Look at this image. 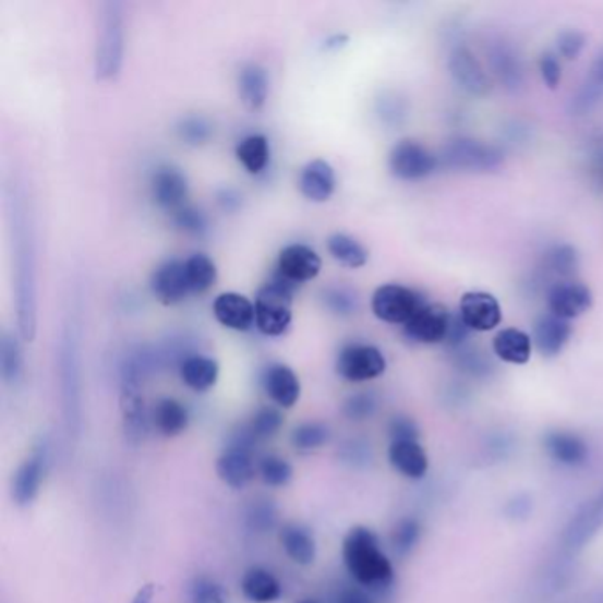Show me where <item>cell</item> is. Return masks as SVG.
Listing matches in <instances>:
<instances>
[{
    "label": "cell",
    "instance_id": "cell-56",
    "mask_svg": "<svg viewBox=\"0 0 603 603\" xmlns=\"http://www.w3.org/2000/svg\"><path fill=\"white\" fill-rule=\"evenodd\" d=\"M591 79L596 80L600 84H603V53L596 57V61L591 67Z\"/></svg>",
    "mask_w": 603,
    "mask_h": 603
},
{
    "label": "cell",
    "instance_id": "cell-48",
    "mask_svg": "<svg viewBox=\"0 0 603 603\" xmlns=\"http://www.w3.org/2000/svg\"><path fill=\"white\" fill-rule=\"evenodd\" d=\"M586 47V36L576 31V28H570V31H563L557 38V50L562 53V57L571 61V59H577L580 56V52L584 50Z\"/></svg>",
    "mask_w": 603,
    "mask_h": 603
},
{
    "label": "cell",
    "instance_id": "cell-22",
    "mask_svg": "<svg viewBox=\"0 0 603 603\" xmlns=\"http://www.w3.org/2000/svg\"><path fill=\"white\" fill-rule=\"evenodd\" d=\"M239 99L250 112H257L266 105L269 96V76L261 64H246L239 73Z\"/></svg>",
    "mask_w": 603,
    "mask_h": 603
},
{
    "label": "cell",
    "instance_id": "cell-15",
    "mask_svg": "<svg viewBox=\"0 0 603 603\" xmlns=\"http://www.w3.org/2000/svg\"><path fill=\"white\" fill-rule=\"evenodd\" d=\"M150 289L156 300L165 306H173L192 294L183 261H167L153 273Z\"/></svg>",
    "mask_w": 603,
    "mask_h": 603
},
{
    "label": "cell",
    "instance_id": "cell-29",
    "mask_svg": "<svg viewBox=\"0 0 603 603\" xmlns=\"http://www.w3.org/2000/svg\"><path fill=\"white\" fill-rule=\"evenodd\" d=\"M280 542L286 548L287 556L298 565L309 566L315 562L317 545L314 534L303 526L289 524L281 529Z\"/></svg>",
    "mask_w": 603,
    "mask_h": 603
},
{
    "label": "cell",
    "instance_id": "cell-24",
    "mask_svg": "<svg viewBox=\"0 0 603 603\" xmlns=\"http://www.w3.org/2000/svg\"><path fill=\"white\" fill-rule=\"evenodd\" d=\"M389 462L403 477L420 480L429 469L425 449L418 441H391L388 451Z\"/></svg>",
    "mask_w": 603,
    "mask_h": 603
},
{
    "label": "cell",
    "instance_id": "cell-27",
    "mask_svg": "<svg viewBox=\"0 0 603 603\" xmlns=\"http://www.w3.org/2000/svg\"><path fill=\"white\" fill-rule=\"evenodd\" d=\"M545 449L556 462L565 466H580L588 460L590 449L579 435L570 432H552L545 437Z\"/></svg>",
    "mask_w": 603,
    "mask_h": 603
},
{
    "label": "cell",
    "instance_id": "cell-1",
    "mask_svg": "<svg viewBox=\"0 0 603 603\" xmlns=\"http://www.w3.org/2000/svg\"><path fill=\"white\" fill-rule=\"evenodd\" d=\"M14 290L20 337L33 341L38 331V257L31 210L14 201Z\"/></svg>",
    "mask_w": 603,
    "mask_h": 603
},
{
    "label": "cell",
    "instance_id": "cell-18",
    "mask_svg": "<svg viewBox=\"0 0 603 603\" xmlns=\"http://www.w3.org/2000/svg\"><path fill=\"white\" fill-rule=\"evenodd\" d=\"M300 192L306 201L324 204L337 192V173L326 159H312L300 176Z\"/></svg>",
    "mask_w": 603,
    "mask_h": 603
},
{
    "label": "cell",
    "instance_id": "cell-51",
    "mask_svg": "<svg viewBox=\"0 0 603 603\" xmlns=\"http://www.w3.org/2000/svg\"><path fill=\"white\" fill-rule=\"evenodd\" d=\"M540 75H542V80L548 89H557V85L562 84V64H559L554 53H543L542 59H540Z\"/></svg>",
    "mask_w": 603,
    "mask_h": 603
},
{
    "label": "cell",
    "instance_id": "cell-8",
    "mask_svg": "<svg viewBox=\"0 0 603 603\" xmlns=\"http://www.w3.org/2000/svg\"><path fill=\"white\" fill-rule=\"evenodd\" d=\"M389 170L402 181H420L439 169V156L417 141H402L395 145L388 159Z\"/></svg>",
    "mask_w": 603,
    "mask_h": 603
},
{
    "label": "cell",
    "instance_id": "cell-33",
    "mask_svg": "<svg viewBox=\"0 0 603 603\" xmlns=\"http://www.w3.org/2000/svg\"><path fill=\"white\" fill-rule=\"evenodd\" d=\"M184 266L192 294H204L218 280V267L206 253H195L193 257L184 261Z\"/></svg>",
    "mask_w": 603,
    "mask_h": 603
},
{
    "label": "cell",
    "instance_id": "cell-32",
    "mask_svg": "<svg viewBox=\"0 0 603 603\" xmlns=\"http://www.w3.org/2000/svg\"><path fill=\"white\" fill-rule=\"evenodd\" d=\"M328 252L337 263L349 269H361L369 263V250L352 236L333 234L328 239Z\"/></svg>",
    "mask_w": 603,
    "mask_h": 603
},
{
    "label": "cell",
    "instance_id": "cell-54",
    "mask_svg": "<svg viewBox=\"0 0 603 603\" xmlns=\"http://www.w3.org/2000/svg\"><path fill=\"white\" fill-rule=\"evenodd\" d=\"M153 600H155V584H145L136 591L133 603H153Z\"/></svg>",
    "mask_w": 603,
    "mask_h": 603
},
{
    "label": "cell",
    "instance_id": "cell-35",
    "mask_svg": "<svg viewBox=\"0 0 603 603\" xmlns=\"http://www.w3.org/2000/svg\"><path fill=\"white\" fill-rule=\"evenodd\" d=\"M0 369H2V377L8 384L16 383L24 374L22 347L10 333H4L2 341H0Z\"/></svg>",
    "mask_w": 603,
    "mask_h": 603
},
{
    "label": "cell",
    "instance_id": "cell-17",
    "mask_svg": "<svg viewBox=\"0 0 603 603\" xmlns=\"http://www.w3.org/2000/svg\"><path fill=\"white\" fill-rule=\"evenodd\" d=\"M213 314L224 328L232 331H250L255 326V303L239 292L218 296L213 303Z\"/></svg>",
    "mask_w": 603,
    "mask_h": 603
},
{
    "label": "cell",
    "instance_id": "cell-2",
    "mask_svg": "<svg viewBox=\"0 0 603 603\" xmlns=\"http://www.w3.org/2000/svg\"><path fill=\"white\" fill-rule=\"evenodd\" d=\"M126 48V28L121 2L110 0L99 5L96 16L94 75L98 82H112L121 73Z\"/></svg>",
    "mask_w": 603,
    "mask_h": 603
},
{
    "label": "cell",
    "instance_id": "cell-26",
    "mask_svg": "<svg viewBox=\"0 0 603 603\" xmlns=\"http://www.w3.org/2000/svg\"><path fill=\"white\" fill-rule=\"evenodd\" d=\"M494 352L499 360L510 365H526L531 360L533 340L528 333L517 328H506L494 338Z\"/></svg>",
    "mask_w": 603,
    "mask_h": 603
},
{
    "label": "cell",
    "instance_id": "cell-28",
    "mask_svg": "<svg viewBox=\"0 0 603 603\" xmlns=\"http://www.w3.org/2000/svg\"><path fill=\"white\" fill-rule=\"evenodd\" d=\"M220 365L207 355H190L181 363V379L193 391H207L218 383Z\"/></svg>",
    "mask_w": 603,
    "mask_h": 603
},
{
    "label": "cell",
    "instance_id": "cell-4",
    "mask_svg": "<svg viewBox=\"0 0 603 603\" xmlns=\"http://www.w3.org/2000/svg\"><path fill=\"white\" fill-rule=\"evenodd\" d=\"M294 284L284 276H273L272 280L258 289L255 298V326L266 337H280L292 323Z\"/></svg>",
    "mask_w": 603,
    "mask_h": 603
},
{
    "label": "cell",
    "instance_id": "cell-36",
    "mask_svg": "<svg viewBox=\"0 0 603 603\" xmlns=\"http://www.w3.org/2000/svg\"><path fill=\"white\" fill-rule=\"evenodd\" d=\"M543 264L545 272L559 278H570L579 269V253L571 244H556L545 253Z\"/></svg>",
    "mask_w": 603,
    "mask_h": 603
},
{
    "label": "cell",
    "instance_id": "cell-6",
    "mask_svg": "<svg viewBox=\"0 0 603 603\" xmlns=\"http://www.w3.org/2000/svg\"><path fill=\"white\" fill-rule=\"evenodd\" d=\"M59 374L68 420H76L80 409V337L75 321H68L61 329Z\"/></svg>",
    "mask_w": 603,
    "mask_h": 603
},
{
    "label": "cell",
    "instance_id": "cell-16",
    "mask_svg": "<svg viewBox=\"0 0 603 603\" xmlns=\"http://www.w3.org/2000/svg\"><path fill=\"white\" fill-rule=\"evenodd\" d=\"M449 73L455 84L471 96H485L491 91V82L485 70L466 47L455 48L448 61Z\"/></svg>",
    "mask_w": 603,
    "mask_h": 603
},
{
    "label": "cell",
    "instance_id": "cell-57",
    "mask_svg": "<svg viewBox=\"0 0 603 603\" xmlns=\"http://www.w3.org/2000/svg\"><path fill=\"white\" fill-rule=\"evenodd\" d=\"M347 43V36H335V38H331V39H328V41H326V48H328V50H337V48H340V47H343V45H346Z\"/></svg>",
    "mask_w": 603,
    "mask_h": 603
},
{
    "label": "cell",
    "instance_id": "cell-3",
    "mask_svg": "<svg viewBox=\"0 0 603 603\" xmlns=\"http://www.w3.org/2000/svg\"><path fill=\"white\" fill-rule=\"evenodd\" d=\"M343 562L351 576L365 588H386L394 580V565L369 528L358 526L349 531L343 540Z\"/></svg>",
    "mask_w": 603,
    "mask_h": 603
},
{
    "label": "cell",
    "instance_id": "cell-12",
    "mask_svg": "<svg viewBox=\"0 0 603 603\" xmlns=\"http://www.w3.org/2000/svg\"><path fill=\"white\" fill-rule=\"evenodd\" d=\"M252 441L250 431L244 432L243 439L238 445L230 446L216 462L218 478L232 489H244L255 477V463L249 448Z\"/></svg>",
    "mask_w": 603,
    "mask_h": 603
},
{
    "label": "cell",
    "instance_id": "cell-38",
    "mask_svg": "<svg viewBox=\"0 0 603 603\" xmlns=\"http://www.w3.org/2000/svg\"><path fill=\"white\" fill-rule=\"evenodd\" d=\"M329 441L328 426L323 423H304L292 434V445L298 449H317Z\"/></svg>",
    "mask_w": 603,
    "mask_h": 603
},
{
    "label": "cell",
    "instance_id": "cell-58",
    "mask_svg": "<svg viewBox=\"0 0 603 603\" xmlns=\"http://www.w3.org/2000/svg\"><path fill=\"white\" fill-rule=\"evenodd\" d=\"M300 603H317V602H314V600H303V602H300Z\"/></svg>",
    "mask_w": 603,
    "mask_h": 603
},
{
    "label": "cell",
    "instance_id": "cell-34",
    "mask_svg": "<svg viewBox=\"0 0 603 603\" xmlns=\"http://www.w3.org/2000/svg\"><path fill=\"white\" fill-rule=\"evenodd\" d=\"M155 423L165 437L183 434L188 426V411L183 403L173 398L159 400L155 409Z\"/></svg>",
    "mask_w": 603,
    "mask_h": 603
},
{
    "label": "cell",
    "instance_id": "cell-52",
    "mask_svg": "<svg viewBox=\"0 0 603 603\" xmlns=\"http://www.w3.org/2000/svg\"><path fill=\"white\" fill-rule=\"evenodd\" d=\"M418 426L411 418L397 417L389 423V435L394 441H418Z\"/></svg>",
    "mask_w": 603,
    "mask_h": 603
},
{
    "label": "cell",
    "instance_id": "cell-42",
    "mask_svg": "<svg viewBox=\"0 0 603 603\" xmlns=\"http://www.w3.org/2000/svg\"><path fill=\"white\" fill-rule=\"evenodd\" d=\"M292 466L280 457H267L261 463V477L269 486H286L292 480Z\"/></svg>",
    "mask_w": 603,
    "mask_h": 603
},
{
    "label": "cell",
    "instance_id": "cell-55",
    "mask_svg": "<svg viewBox=\"0 0 603 603\" xmlns=\"http://www.w3.org/2000/svg\"><path fill=\"white\" fill-rule=\"evenodd\" d=\"M220 204L225 207V209H236V207L239 206V197L234 192L225 190V192H221L220 195Z\"/></svg>",
    "mask_w": 603,
    "mask_h": 603
},
{
    "label": "cell",
    "instance_id": "cell-5",
    "mask_svg": "<svg viewBox=\"0 0 603 603\" xmlns=\"http://www.w3.org/2000/svg\"><path fill=\"white\" fill-rule=\"evenodd\" d=\"M505 156L496 145L474 141V138H455L443 147L439 167L460 172H489L497 169Z\"/></svg>",
    "mask_w": 603,
    "mask_h": 603
},
{
    "label": "cell",
    "instance_id": "cell-25",
    "mask_svg": "<svg viewBox=\"0 0 603 603\" xmlns=\"http://www.w3.org/2000/svg\"><path fill=\"white\" fill-rule=\"evenodd\" d=\"M45 477V455L38 454L25 460L14 474L13 497L20 506H27L38 497Z\"/></svg>",
    "mask_w": 603,
    "mask_h": 603
},
{
    "label": "cell",
    "instance_id": "cell-31",
    "mask_svg": "<svg viewBox=\"0 0 603 603\" xmlns=\"http://www.w3.org/2000/svg\"><path fill=\"white\" fill-rule=\"evenodd\" d=\"M269 141L264 135H250L244 141L239 142L236 147V156L239 164L243 165L244 170L250 176H258L266 170L269 164Z\"/></svg>",
    "mask_w": 603,
    "mask_h": 603
},
{
    "label": "cell",
    "instance_id": "cell-50",
    "mask_svg": "<svg viewBox=\"0 0 603 603\" xmlns=\"http://www.w3.org/2000/svg\"><path fill=\"white\" fill-rule=\"evenodd\" d=\"M471 329L468 324L463 323L459 312L451 314L449 318L448 333H446L445 346L449 347L451 351H457L460 347L466 346V341L471 337Z\"/></svg>",
    "mask_w": 603,
    "mask_h": 603
},
{
    "label": "cell",
    "instance_id": "cell-43",
    "mask_svg": "<svg viewBox=\"0 0 603 603\" xmlns=\"http://www.w3.org/2000/svg\"><path fill=\"white\" fill-rule=\"evenodd\" d=\"M190 594L193 603H229L227 591L218 582L206 577H201L193 582Z\"/></svg>",
    "mask_w": 603,
    "mask_h": 603
},
{
    "label": "cell",
    "instance_id": "cell-11",
    "mask_svg": "<svg viewBox=\"0 0 603 603\" xmlns=\"http://www.w3.org/2000/svg\"><path fill=\"white\" fill-rule=\"evenodd\" d=\"M547 303L551 314L571 321L590 312L593 306V292L580 281H557L548 289Z\"/></svg>",
    "mask_w": 603,
    "mask_h": 603
},
{
    "label": "cell",
    "instance_id": "cell-59",
    "mask_svg": "<svg viewBox=\"0 0 603 603\" xmlns=\"http://www.w3.org/2000/svg\"><path fill=\"white\" fill-rule=\"evenodd\" d=\"M603 173V172H602Z\"/></svg>",
    "mask_w": 603,
    "mask_h": 603
},
{
    "label": "cell",
    "instance_id": "cell-37",
    "mask_svg": "<svg viewBox=\"0 0 603 603\" xmlns=\"http://www.w3.org/2000/svg\"><path fill=\"white\" fill-rule=\"evenodd\" d=\"M603 101V84L596 80L588 79L586 84L577 91L576 96L570 101V112L574 116H584L590 113L593 108L599 107Z\"/></svg>",
    "mask_w": 603,
    "mask_h": 603
},
{
    "label": "cell",
    "instance_id": "cell-20",
    "mask_svg": "<svg viewBox=\"0 0 603 603\" xmlns=\"http://www.w3.org/2000/svg\"><path fill=\"white\" fill-rule=\"evenodd\" d=\"M571 328L570 321L548 314L538 317L533 329V343L536 346L540 354L545 358H554L565 349L566 343L570 341Z\"/></svg>",
    "mask_w": 603,
    "mask_h": 603
},
{
    "label": "cell",
    "instance_id": "cell-46",
    "mask_svg": "<svg viewBox=\"0 0 603 603\" xmlns=\"http://www.w3.org/2000/svg\"><path fill=\"white\" fill-rule=\"evenodd\" d=\"M420 524H418L417 520L406 519L402 522H398L394 536H391L395 551L398 554H407V552L417 545L418 540H420Z\"/></svg>",
    "mask_w": 603,
    "mask_h": 603
},
{
    "label": "cell",
    "instance_id": "cell-30",
    "mask_svg": "<svg viewBox=\"0 0 603 603\" xmlns=\"http://www.w3.org/2000/svg\"><path fill=\"white\" fill-rule=\"evenodd\" d=\"M243 593L250 602L272 603L280 599L281 586L272 571L263 568H252L246 571L241 582Z\"/></svg>",
    "mask_w": 603,
    "mask_h": 603
},
{
    "label": "cell",
    "instance_id": "cell-40",
    "mask_svg": "<svg viewBox=\"0 0 603 603\" xmlns=\"http://www.w3.org/2000/svg\"><path fill=\"white\" fill-rule=\"evenodd\" d=\"M284 418L280 412L272 407H266L263 411H258L250 423L249 431L253 435V439H267L276 432L280 431Z\"/></svg>",
    "mask_w": 603,
    "mask_h": 603
},
{
    "label": "cell",
    "instance_id": "cell-23",
    "mask_svg": "<svg viewBox=\"0 0 603 603\" xmlns=\"http://www.w3.org/2000/svg\"><path fill=\"white\" fill-rule=\"evenodd\" d=\"M492 70L506 89H520L524 84V64L519 53L508 43H497L489 52Z\"/></svg>",
    "mask_w": 603,
    "mask_h": 603
},
{
    "label": "cell",
    "instance_id": "cell-7",
    "mask_svg": "<svg viewBox=\"0 0 603 603\" xmlns=\"http://www.w3.org/2000/svg\"><path fill=\"white\" fill-rule=\"evenodd\" d=\"M425 303V298L418 290L398 284H386L372 296V312L383 323L406 326Z\"/></svg>",
    "mask_w": 603,
    "mask_h": 603
},
{
    "label": "cell",
    "instance_id": "cell-21",
    "mask_svg": "<svg viewBox=\"0 0 603 603\" xmlns=\"http://www.w3.org/2000/svg\"><path fill=\"white\" fill-rule=\"evenodd\" d=\"M264 388L273 402L284 409L294 407L301 397L300 377L287 365L269 366L264 375Z\"/></svg>",
    "mask_w": 603,
    "mask_h": 603
},
{
    "label": "cell",
    "instance_id": "cell-13",
    "mask_svg": "<svg viewBox=\"0 0 603 603\" xmlns=\"http://www.w3.org/2000/svg\"><path fill=\"white\" fill-rule=\"evenodd\" d=\"M459 315L471 331L486 333L503 323V310L496 296L489 292H466L460 300Z\"/></svg>",
    "mask_w": 603,
    "mask_h": 603
},
{
    "label": "cell",
    "instance_id": "cell-47",
    "mask_svg": "<svg viewBox=\"0 0 603 603\" xmlns=\"http://www.w3.org/2000/svg\"><path fill=\"white\" fill-rule=\"evenodd\" d=\"M324 303L331 310L333 314L351 315L358 309L355 296L346 289H329L324 294Z\"/></svg>",
    "mask_w": 603,
    "mask_h": 603
},
{
    "label": "cell",
    "instance_id": "cell-14",
    "mask_svg": "<svg viewBox=\"0 0 603 603\" xmlns=\"http://www.w3.org/2000/svg\"><path fill=\"white\" fill-rule=\"evenodd\" d=\"M321 269L323 258L306 244H289L278 255V275L294 286L315 280L321 275Z\"/></svg>",
    "mask_w": 603,
    "mask_h": 603
},
{
    "label": "cell",
    "instance_id": "cell-49",
    "mask_svg": "<svg viewBox=\"0 0 603 603\" xmlns=\"http://www.w3.org/2000/svg\"><path fill=\"white\" fill-rule=\"evenodd\" d=\"M375 406L377 403H375V398L372 395L360 394L347 400L343 411L351 420H365V418L374 414Z\"/></svg>",
    "mask_w": 603,
    "mask_h": 603
},
{
    "label": "cell",
    "instance_id": "cell-41",
    "mask_svg": "<svg viewBox=\"0 0 603 603\" xmlns=\"http://www.w3.org/2000/svg\"><path fill=\"white\" fill-rule=\"evenodd\" d=\"M377 112H379L381 121L384 124L400 126L407 118L406 99L394 93L384 94L377 104Z\"/></svg>",
    "mask_w": 603,
    "mask_h": 603
},
{
    "label": "cell",
    "instance_id": "cell-10",
    "mask_svg": "<svg viewBox=\"0 0 603 603\" xmlns=\"http://www.w3.org/2000/svg\"><path fill=\"white\" fill-rule=\"evenodd\" d=\"M449 318H451V312L445 304L426 301L418 310L417 315L403 326V335L414 343H423V346L445 343Z\"/></svg>",
    "mask_w": 603,
    "mask_h": 603
},
{
    "label": "cell",
    "instance_id": "cell-19",
    "mask_svg": "<svg viewBox=\"0 0 603 603\" xmlns=\"http://www.w3.org/2000/svg\"><path fill=\"white\" fill-rule=\"evenodd\" d=\"M150 190H153V198L161 209L176 210L186 206L188 192V179L183 172L173 167H161L156 170L150 181Z\"/></svg>",
    "mask_w": 603,
    "mask_h": 603
},
{
    "label": "cell",
    "instance_id": "cell-45",
    "mask_svg": "<svg viewBox=\"0 0 603 603\" xmlns=\"http://www.w3.org/2000/svg\"><path fill=\"white\" fill-rule=\"evenodd\" d=\"M173 221L188 234L202 236L207 230L206 216L195 207L184 206L173 213Z\"/></svg>",
    "mask_w": 603,
    "mask_h": 603
},
{
    "label": "cell",
    "instance_id": "cell-9",
    "mask_svg": "<svg viewBox=\"0 0 603 603\" xmlns=\"http://www.w3.org/2000/svg\"><path fill=\"white\" fill-rule=\"evenodd\" d=\"M386 370V358L374 346L352 343L341 349L337 360V372L349 383H366L377 379Z\"/></svg>",
    "mask_w": 603,
    "mask_h": 603
},
{
    "label": "cell",
    "instance_id": "cell-39",
    "mask_svg": "<svg viewBox=\"0 0 603 603\" xmlns=\"http://www.w3.org/2000/svg\"><path fill=\"white\" fill-rule=\"evenodd\" d=\"M178 133L184 144L198 147V145L207 144L210 141L213 126H210V122L207 119L186 118L179 124Z\"/></svg>",
    "mask_w": 603,
    "mask_h": 603
},
{
    "label": "cell",
    "instance_id": "cell-44",
    "mask_svg": "<svg viewBox=\"0 0 603 603\" xmlns=\"http://www.w3.org/2000/svg\"><path fill=\"white\" fill-rule=\"evenodd\" d=\"M457 365L471 375H486L491 372V361L486 360L482 351L478 349H469V347H460L457 349Z\"/></svg>",
    "mask_w": 603,
    "mask_h": 603
},
{
    "label": "cell",
    "instance_id": "cell-53",
    "mask_svg": "<svg viewBox=\"0 0 603 603\" xmlns=\"http://www.w3.org/2000/svg\"><path fill=\"white\" fill-rule=\"evenodd\" d=\"M337 603H374L370 599L366 591L360 590V588H351V590H346L340 594Z\"/></svg>",
    "mask_w": 603,
    "mask_h": 603
}]
</instances>
